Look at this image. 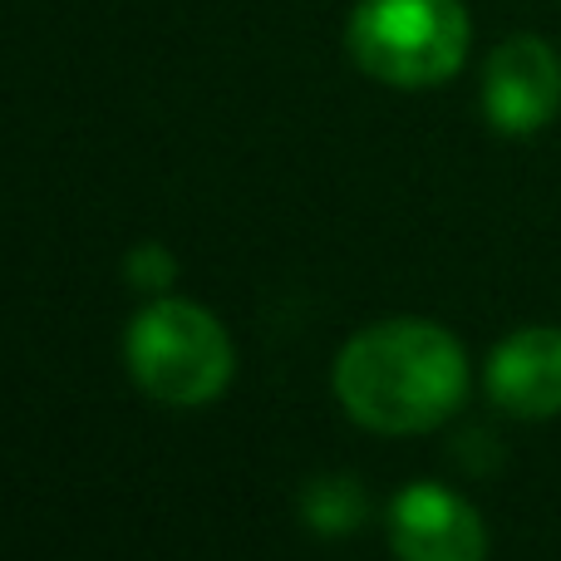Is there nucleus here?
Listing matches in <instances>:
<instances>
[{
  "label": "nucleus",
  "mask_w": 561,
  "mask_h": 561,
  "mask_svg": "<svg viewBox=\"0 0 561 561\" xmlns=\"http://www.w3.org/2000/svg\"><path fill=\"white\" fill-rule=\"evenodd\" d=\"M345 45L350 59L379 84L428 89L463 69L473 20L463 0H359Z\"/></svg>",
  "instance_id": "obj_2"
},
{
  "label": "nucleus",
  "mask_w": 561,
  "mask_h": 561,
  "mask_svg": "<svg viewBox=\"0 0 561 561\" xmlns=\"http://www.w3.org/2000/svg\"><path fill=\"white\" fill-rule=\"evenodd\" d=\"M128 375L144 394L173 409L213 404L232 385V340L193 300H153L138 310L124 340Z\"/></svg>",
  "instance_id": "obj_3"
},
{
  "label": "nucleus",
  "mask_w": 561,
  "mask_h": 561,
  "mask_svg": "<svg viewBox=\"0 0 561 561\" xmlns=\"http://www.w3.org/2000/svg\"><path fill=\"white\" fill-rule=\"evenodd\" d=\"M468 394V355L434 320H379L335 359V399L375 434L438 428Z\"/></svg>",
  "instance_id": "obj_1"
},
{
  "label": "nucleus",
  "mask_w": 561,
  "mask_h": 561,
  "mask_svg": "<svg viewBox=\"0 0 561 561\" xmlns=\"http://www.w3.org/2000/svg\"><path fill=\"white\" fill-rule=\"evenodd\" d=\"M488 394L513 419L561 414V330L523 325L488 359Z\"/></svg>",
  "instance_id": "obj_6"
},
{
  "label": "nucleus",
  "mask_w": 561,
  "mask_h": 561,
  "mask_svg": "<svg viewBox=\"0 0 561 561\" xmlns=\"http://www.w3.org/2000/svg\"><path fill=\"white\" fill-rule=\"evenodd\" d=\"M488 124L507 138H527L547 128L561 108V59L547 39L513 35L488 55L483 69Z\"/></svg>",
  "instance_id": "obj_4"
},
{
  "label": "nucleus",
  "mask_w": 561,
  "mask_h": 561,
  "mask_svg": "<svg viewBox=\"0 0 561 561\" xmlns=\"http://www.w3.org/2000/svg\"><path fill=\"white\" fill-rule=\"evenodd\" d=\"M389 542L399 561H483L488 527L478 507L444 483H414L389 507Z\"/></svg>",
  "instance_id": "obj_5"
},
{
  "label": "nucleus",
  "mask_w": 561,
  "mask_h": 561,
  "mask_svg": "<svg viewBox=\"0 0 561 561\" xmlns=\"http://www.w3.org/2000/svg\"><path fill=\"white\" fill-rule=\"evenodd\" d=\"M128 276H134L138 286H148V290H163L168 280H173V262H168L158 247H138V252L128 256Z\"/></svg>",
  "instance_id": "obj_7"
}]
</instances>
